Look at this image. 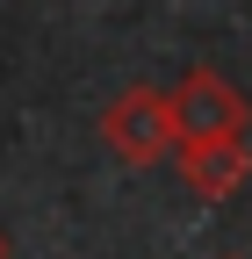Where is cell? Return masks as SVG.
Here are the masks:
<instances>
[{
	"label": "cell",
	"mask_w": 252,
	"mask_h": 259,
	"mask_svg": "<svg viewBox=\"0 0 252 259\" xmlns=\"http://www.w3.org/2000/svg\"><path fill=\"white\" fill-rule=\"evenodd\" d=\"M101 144L122 158V166H159V158L180 151V122H173V94L159 87H122L101 108Z\"/></svg>",
	"instance_id": "1"
},
{
	"label": "cell",
	"mask_w": 252,
	"mask_h": 259,
	"mask_svg": "<svg viewBox=\"0 0 252 259\" xmlns=\"http://www.w3.org/2000/svg\"><path fill=\"white\" fill-rule=\"evenodd\" d=\"M173 122H180V144L245 137V130H252V101L216 72V65H187L180 87H173Z\"/></svg>",
	"instance_id": "2"
},
{
	"label": "cell",
	"mask_w": 252,
	"mask_h": 259,
	"mask_svg": "<svg viewBox=\"0 0 252 259\" xmlns=\"http://www.w3.org/2000/svg\"><path fill=\"white\" fill-rule=\"evenodd\" d=\"M173 166H180L187 194H202V202H231V194L245 187V173H252V151H245V137H216V144H180Z\"/></svg>",
	"instance_id": "3"
},
{
	"label": "cell",
	"mask_w": 252,
	"mask_h": 259,
	"mask_svg": "<svg viewBox=\"0 0 252 259\" xmlns=\"http://www.w3.org/2000/svg\"><path fill=\"white\" fill-rule=\"evenodd\" d=\"M8 252H15V245H8V231H0V259H8Z\"/></svg>",
	"instance_id": "4"
}]
</instances>
